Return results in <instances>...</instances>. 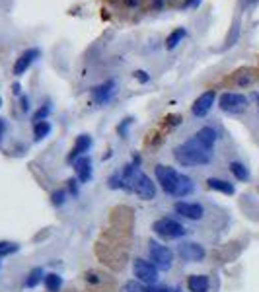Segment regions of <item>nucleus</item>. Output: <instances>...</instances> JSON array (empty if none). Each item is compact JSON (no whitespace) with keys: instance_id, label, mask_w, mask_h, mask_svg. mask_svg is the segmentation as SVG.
<instances>
[{"instance_id":"obj_12","label":"nucleus","mask_w":259,"mask_h":292,"mask_svg":"<svg viewBox=\"0 0 259 292\" xmlns=\"http://www.w3.org/2000/svg\"><path fill=\"white\" fill-rule=\"evenodd\" d=\"M113 90H115V82H113V80H109V82H106V84L94 88L92 96H94V99H96L97 103H106L109 97L113 96Z\"/></svg>"},{"instance_id":"obj_1","label":"nucleus","mask_w":259,"mask_h":292,"mask_svg":"<svg viewBox=\"0 0 259 292\" xmlns=\"http://www.w3.org/2000/svg\"><path fill=\"white\" fill-rule=\"evenodd\" d=\"M173 156L182 166H205L213 160V148H209L197 137H193L184 144H179L173 150Z\"/></svg>"},{"instance_id":"obj_29","label":"nucleus","mask_w":259,"mask_h":292,"mask_svg":"<svg viewBox=\"0 0 259 292\" xmlns=\"http://www.w3.org/2000/svg\"><path fill=\"white\" fill-rule=\"evenodd\" d=\"M150 292H170L168 288H150Z\"/></svg>"},{"instance_id":"obj_16","label":"nucleus","mask_w":259,"mask_h":292,"mask_svg":"<svg viewBox=\"0 0 259 292\" xmlns=\"http://www.w3.org/2000/svg\"><path fill=\"white\" fill-rule=\"evenodd\" d=\"M199 141L203 142V144H206L209 148H213L215 146V142H216V130L213 129V127H203L201 130H197V135H195Z\"/></svg>"},{"instance_id":"obj_21","label":"nucleus","mask_w":259,"mask_h":292,"mask_svg":"<svg viewBox=\"0 0 259 292\" xmlns=\"http://www.w3.org/2000/svg\"><path fill=\"white\" fill-rule=\"evenodd\" d=\"M49 130H51V125H49L47 121H39V123H35L33 135H35V139H37V141H41L43 137H47V135H49Z\"/></svg>"},{"instance_id":"obj_4","label":"nucleus","mask_w":259,"mask_h":292,"mask_svg":"<svg viewBox=\"0 0 259 292\" xmlns=\"http://www.w3.org/2000/svg\"><path fill=\"white\" fill-rule=\"evenodd\" d=\"M148 253H150V259L154 261V265H156L158 271H168L172 267L173 253L166 248V246H162V244H158V242L152 240L150 244H148Z\"/></svg>"},{"instance_id":"obj_6","label":"nucleus","mask_w":259,"mask_h":292,"mask_svg":"<svg viewBox=\"0 0 259 292\" xmlns=\"http://www.w3.org/2000/svg\"><path fill=\"white\" fill-rule=\"evenodd\" d=\"M133 273H135L137 281H141L142 284H154V282L158 281V269H156V265L146 259H135Z\"/></svg>"},{"instance_id":"obj_28","label":"nucleus","mask_w":259,"mask_h":292,"mask_svg":"<svg viewBox=\"0 0 259 292\" xmlns=\"http://www.w3.org/2000/svg\"><path fill=\"white\" fill-rule=\"evenodd\" d=\"M30 101H28V97H22V108H23V111H28L30 109V105H28Z\"/></svg>"},{"instance_id":"obj_20","label":"nucleus","mask_w":259,"mask_h":292,"mask_svg":"<svg viewBox=\"0 0 259 292\" xmlns=\"http://www.w3.org/2000/svg\"><path fill=\"white\" fill-rule=\"evenodd\" d=\"M230 172L234 173V175H236L240 181H246V179L249 177L248 168H246V166H244L242 162H232V164H230Z\"/></svg>"},{"instance_id":"obj_26","label":"nucleus","mask_w":259,"mask_h":292,"mask_svg":"<svg viewBox=\"0 0 259 292\" xmlns=\"http://www.w3.org/2000/svg\"><path fill=\"white\" fill-rule=\"evenodd\" d=\"M49 111H51V108H41V109H39V111L35 113V123H39V121H45V119H47Z\"/></svg>"},{"instance_id":"obj_3","label":"nucleus","mask_w":259,"mask_h":292,"mask_svg":"<svg viewBox=\"0 0 259 292\" xmlns=\"http://www.w3.org/2000/svg\"><path fill=\"white\" fill-rule=\"evenodd\" d=\"M218 105H220L222 111H226L230 115H238V113H244V111H246V108H248V97L242 96V94H236V92H226V94L220 96Z\"/></svg>"},{"instance_id":"obj_14","label":"nucleus","mask_w":259,"mask_h":292,"mask_svg":"<svg viewBox=\"0 0 259 292\" xmlns=\"http://www.w3.org/2000/svg\"><path fill=\"white\" fill-rule=\"evenodd\" d=\"M187 286H189L191 292H206L211 282H209V277H205V275H193V277H189Z\"/></svg>"},{"instance_id":"obj_32","label":"nucleus","mask_w":259,"mask_h":292,"mask_svg":"<svg viewBox=\"0 0 259 292\" xmlns=\"http://www.w3.org/2000/svg\"><path fill=\"white\" fill-rule=\"evenodd\" d=\"M173 292H184V290H179V288H177V290H173Z\"/></svg>"},{"instance_id":"obj_13","label":"nucleus","mask_w":259,"mask_h":292,"mask_svg":"<svg viewBox=\"0 0 259 292\" xmlns=\"http://www.w3.org/2000/svg\"><path fill=\"white\" fill-rule=\"evenodd\" d=\"M76 173H78V177H80V181H84L86 183L88 179L92 177V160L88 158V156H82L80 160H76Z\"/></svg>"},{"instance_id":"obj_19","label":"nucleus","mask_w":259,"mask_h":292,"mask_svg":"<svg viewBox=\"0 0 259 292\" xmlns=\"http://www.w3.org/2000/svg\"><path fill=\"white\" fill-rule=\"evenodd\" d=\"M193 193V181L189 177L182 175L179 177V183H177V191H175V197H185V195Z\"/></svg>"},{"instance_id":"obj_30","label":"nucleus","mask_w":259,"mask_h":292,"mask_svg":"<svg viewBox=\"0 0 259 292\" xmlns=\"http://www.w3.org/2000/svg\"><path fill=\"white\" fill-rule=\"evenodd\" d=\"M253 99L257 101V108H259V94H253Z\"/></svg>"},{"instance_id":"obj_23","label":"nucleus","mask_w":259,"mask_h":292,"mask_svg":"<svg viewBox=\"0 0 259 292\" xmlns=\"http://www.w3.org/2000/svg\"><path fill=\"white\" fill-rule=\"evenodd\" d=\"M41 275H43V271L39 269V267H37V269H33L32 273H30V277H28V281H25V286L33 288L37 282L41 281Z\"/></svg>"},{"instance_id":"obj_31","label":"nucleus","mask_w":259,"mask_h":292,"mask_svg":"<svg viewBox=\"0 0 259 292\" xmlns=\"http://www.w3.org/2000/svg\"><path fill=\"white\" fill-rule=\"evenodd\" d=\"M2 130H4V123H2V119H0V135H2Z\"/></svg>"},{"instance_id":"obj_15","label":"nucleus","mask_w":259,"mask_h":292,"mask_svg":"<svg viewBox=\"0 0 259 292\" xmlns=\"http://www.w3.org/2000/svg\"><path fill=\"white\" fill-rule=\"evenodd\" d=\"M90 146H92V139H90L88 135H82V137H78V139H76L74 148H72L70 156H68V160H74V158H78V156H80V154H84V152H86Z\"/></svg>"},{"instance_id":"obj_18","label":"nucleus","mask_w":259,"mask_h":292,"mask_svg":"<svg viewBox=\"0 0 259 292\" xmlns=\"http://www.w3.org/2000/svg\"><path fill=\"white\" fill-rule=\"evenodd\" d=\"M185 35H187L185 28H177V30H173V32L168 35V39H166V47H168V49H175L177 45L182 43V39H185Z\"/></svg>"},{"instance_id":"obj_11","label":"nucleus","mask_w":259,"mask_h":292,"mask_svg":"<svg viewBox=\"0 0 259 292\" xmlns=\"http://www.w3.org/2000/svg\"><path fill=\"white\" fill-rule=\"evenodd\" d=\"M175 210L182 215V217L189 218V220H201L205 210L201 205H195V203H177L175 205Z\"/></svg>"},{"instance_id":"obj_24","label":"nucleus","mask_w":259,"mask_h":292,"mask_svg":"<svg viewBox=\"0 0 259 292\" xmlns=\"http://www.w3.org/2000/svg\"><path fill=\"white\" fill-rule=\"evenodd\" d=\"M125 290L127 292H150V288H146L144 284H141L139 281H133L125 284Z\"/></svg>"},{"instance_id":"obj_7","label":"nucleus","mask_w":259,"mask_h":292,"mask_svg":"<svg viewBox=\"0 0 259 292\" xmlns=\"http://www.w3.org/2000/svg\"><path fill=\"white\" fill-rule=\"evenodd\" d=\"M154 232L158 236H162L166 240H173V238H182L185 234V228L172 218H160L154 222Z\"/></svg>"},{"instance_id":"obj_25","label":"nucleus","mask_w":259,"mask_h":292,"mask_svg":"<svg viewBox=\"0 0 259 292\" xmlns=\"http://www.w3.org/2000/svg\"><path fill=\"white\" fill-rule=\"evenodd\" d=\"M18 246L10 244V242H0V255H10L12 251H16Z\"/></svg>"},{"instance_id":"obj_8","label":"nucleus","mask_w":259,"mask_h":292,"mask_svg":"<svg viewBox=\"0 0 259 292\" xmlns=\"http://www.w3.org/2000/svg\"><path fill=\"white\" fill-rule=\"evenodd\" d=\"M213 103H215V92L209 90V92L201 94L195 99V103L191 105V111H193L195 117H205L206 113L211 111V108H213Z\"/></svg>"},{"instance_id":"obj_17","label":"nucleus","mask_w":259,"mask_h":292,"mask_svg":"<svg viewBox=\"0 0 259 292\" xmlns=\"http://www.w3.org/2000/svg\"><path fill=\"white\" fill-rule=\"evenodd\" d=\"M206 185L211 187V189H215V191H220V193L224 195H234V185L224 181V179H216V177H211Z\"/></svg>"},{"instance_id":"obj_27","label":"nucleus","mask_w":259,"mask_h":292,"mask_svg":"<svg viewBox=\"0 0 259 292\" xmlns=\"http://www.w3.org/2000/svg\"><path fill=\"white\" fill-rule=\"evenodd\" d=\"M135 78H137V80H141V82H148V80H150L144 70H137V72H135Z\"/></svg>"},{"instance_id":"obj_2","label":"nucleus","mask_w":259,"mask_h":292,"mask_svg":"<svg viewBox=\"0 0 259 292\" xmlns=\"http://www.w3.org/2000/svg\"><path fill=\"white\" fill-rule=\"evenodd\" d=\"M123 187L135 191L141 199H154L156 195V187L152 179L135 166H127V170L123 172Z\"/></svg>"},{"instance_id":"obj_5","label":"nucleus","mask_w":259,"mask_h":292,"mask_svg":"<svg viewBox=\"0 0 259 292\" xmlns=\"http://www.w3.org/2000/svg\"><path fill=\"white\" fill-rule=\"evenodd\" d=\"M179 177H182V173H177L173 168H168V166H156V179H158V183L162 185V189L168 195H175V191H177V183H179Z\"/></svg>"},{"instance_id":"obj_9","label":"nucleus","mask_w":259,"mask_h":292,"mask_svg":"<svg viewBox=\"0 0 259 292\" xmlns=\"http://www.w3.org/2000/svg\"><path fill=\"white\" fill-rule=\"evenodd\" d=\"M177 253H179V257L185 261H201L205 257V249L203 246H199V244H193V242H187V244H182L179 248H177Z\"/></svg>"},{"instance_id":"obj_10","label":"nucleus","mask_w":259,"mask_h":292,"mask_svg":"<svg viewBox=\"0 0 259 292\" xmlns=\"http://www.w3.org/2000/svg\"><path fill=\"white\" fill-rule=\"evenodd\" d=\"M39 49H30V51H25V53H22V57L16 61V65H14V74L16 76H22L30 66L39 59Z\"/></svg>"},{"instance_id":"obj_22","label":"nucleus","mask_w":259,"mask_h":292,"mask_svg":"<svg viewBox=\"0 0 259 292\" xmlns=\"http://www.w3.org/2000/svg\"><path fill=\"white\" fill-rule=\"evenodd\" d=\"M45 286L49 292H57L61 288V277L59 275H47L45 277Z\"/></svg>"},{"instance_id":"obj_33","label":"nucleus","mask_w":259,"mask_h":292,"mask_svg":"<svg viewBox=\"0 0 259 292\" xmlns=\"http://www.w3.org/2000/svg\"><path fill=\"white\" fill-rule=\"evenodd\" d=\"M0 103H2V101H0Z\"/></svg>"}]
</instances>
